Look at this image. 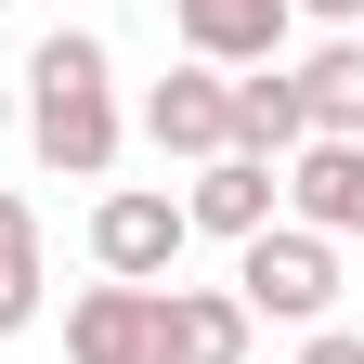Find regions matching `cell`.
<instances>
[{
	"mask_svg": "<svg viewBox=\"0 0 364 364\" xmlns=\"http://www.w3.org/2000/svg\"><path fill=\"white\" fill-rule=\"evenodd\" d=\"M26 156L53 182H105L117 169V53L91 26H53L26 53Z\"/></svg>",
	"mask_w": 364,
	"mask_h": 364,
	"instance_id": "1",
	"label": "cell"
},
{
	"mask_svg": "<svg viewBox=\"0 0 364 364\" xmlns=\"http://www.w3.org/2000/svg\"><path fill=\"white\" fill-rule=\"evenodd\" d=\"M235 299H247V326H338V247L312 221H260L235 247Z\"/></svg>",
	"mask_w": 364,
	"mask_h": 364,
	"instance_id": "2",
	"label": "cell"
},
{
	"mask_svg": "<svg viewBox=\"0 0 364 364\" xmlns=\"http://www.w3.org/2000/svg\"><path fill=\"white\" fill-rule=\"evenodd\" d=\"M182 247H196V221H182L169 182H117V196L91 208V273H105V287H169Z\"/></svg>",
	"mask_w": 364,
	"mask_h": 364,
	"instance_id": "3",
	"label": "cell"
},
{
	"mask_svg": "<svg viewBox=\"0 0 364 364\" xmlns=\"http://www.w3.org/2000/svg\"><path fill=\"white\" fill-rule=\"evenodd\" d=\"M144 144L169 169H208V156H235V65H182L144 91Z\"/></svg>",
	"mask_w": 364,
	"mask_h": 364,
	"instance_id": "4",
	"label": "cell"
},
{
	"mask_svg": "<svg viewBox=\"0 0 364 364\" xmlns=\"http://www.w3.org/2000/svg\"><path fill=\"white\" fill-rule=\"evenodd\" d=\"M182 221L221 235V247H247L260 221H287V169H273V156H208L196 182H182Z\"/></svg>",
	"mask_w": 364,
	"mask_h": 364,
	"instance_id": "5",
	"label": "cell"
},
{
	"mask_svg": "<svg viewBox=\"0 0 364 364\" xmlns=\"http://www.w3.org/2000/svg\"><path fill=\"white\" fill-rule=\"evenodd\" d=\"M169 26H182V53L196 65H287V0H169Z\"/></svg>",
	"mask_w": 364,
	"mask_h": 364,
	"instance_id": "6",
	"label": "cell"
},
{
	"mask_svg": "<svg viewBox=\"0 0 364 364\" xmlns=\"http://www.w3.org/2000/svg\"><path fill=\"white\" fill-rule=\"evenodd\" d=\"M287 221H312L326 247H364V144H299L287 156Z\"/></svg>",
	"mask_w": 364,
	"mask_h": 364,
	"instance_id": "7",
	"label": "cell"
},
{
	"mask_svg": "<svg viewBox=\"0 0 364 364\" xmlns=\"http://www.w3.org/2000/svg\"><path fill=\"white\" fill-rule=\"evenodd\" d=\"M65 364H156V287H78L65 299Z\"/></svg>",
	"mask_w": 364,
	"mask_h": 364,
	"instance_id": "8",
	"label": "cell"
},
{
	"mask_svg": "<svg viewBox=\"0 0 364 364\" xmlns=\"http://www.w3.org/2000/svg\"><path fill=\"white\" fill-rule=\"evenodd\" d=\"M156 364H247V299L235 287H156Z\"/></svg>",
	"mask_w": 364,
	"mask_h": 364,
	"instance_id": "9",
	"label": "cell"
},
{
	"mask_svg": "<svg viewBox=\"0 0 364 364\" xmlns=\"http://www.w3.org/2000/svg\"><path fill=\"white\" fill-rule=\"evenodd\" d=\"M299 117H312V144H364V26H338L326 53H299Z\"/></svg>",
	"mask_w": 364,
	"mask_h": 364,
	"instance_id": "10",
	"label": "cell"
},
{
	"mask_svg": "<svg viewBox=\"0 0 364 364\" xmlns=\"http://www.w3.org/2000/svg\"><path fill=\"white\" fill-rule=\"evenodd\" d=\"M299 144H312L299 78H287V65H235V156H273V169H287Z\"/></svg>",
	"mask_w": 364,
	"mask_h": 364,
	"instance_id": "11",
	"label": "cell"
},
{
	"mask_svg": "<svg viewBox=\"0 0 364 364\" xmlns=\"http://www.w3.org/2000/svg\"><path fill=\"white\" fill-rule=\"evenodd\" d=\"M39 287H53V273H39V208L0 182V338L39 326Z\"/></svg>",
	"mask_w": 364,
	"mask_h": 364,
	"instance_id": "12",
	"label": "cell"
},
{
	"mask_svg": "<svg viewBox=\"0 0 364 364\" xmlns=\"http://www.w3.org/2000/svg\"><path fill=\"white\" fill-rule=\"evenodd\" d=\"M299 364H364V338L351 326H299Z\"/></svg>",
	"mask_w": 364,
	"mask_h": 364,
	"instance_id": "13",
	"label": "cell"
},
{
	"mask_svg": "<svg viewBox=\"0 0 364 364\" xmlns=\"http://www.w3.org/2000/svg\"><path fill=\"white\" fill-rule=\"evenodd\" d=\"M287 14H312V26L338 39V26H364V0H287Z\"/></svg>",
	"mask_w": 364,
	"mask_h": 364,
	"instance_id": "14",
	"label": "cell"
}]
</instances>
